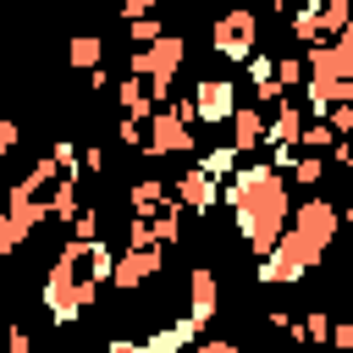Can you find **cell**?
I'll list each match as a JSON object with an SVG mask.
<instances>
[{
    "label": "cell",
    "mask_w": 353,
    "mask_h": 353,
    "mask_svg": "<svg viewBox=\"0 0 353 353\" xmlns=\"http://www.w3.org/2000/svg\"><path fill=\"white\" fill-rule=\"evenodd\" d=\"M221 204L232 210V221H237V232H243V243H248L254 259L270 254V243L287 232V215H292L287 176H281L276 165H265L259 154L243 160V165L221 182Z\"/></svg>",
    "instance_id": "1"
},
{
    "label": "cell",
    "mask_w": 353,
    "mask_h": 353,
    "mask_svg": "<svg viewBox=\"0 0 353 353\" xmlns=\"http://www.w3.org/2000/svg\"><path fill=\"white\" fill-rule=\"evenodd\" d=\"M39 298H44V309H50V325H72L77 314H88V309L99 303V287L83 276V243H72V237L61 243L55 265L44 270Z\"/></svg>",
    "instance_id": "2"
},
{
    "label": "cell",
    "mask_w": 353,
    "mask_h": 353,
    "mask_svg": "<svg viewBox=\"0 0 353 353\" xmlns=\"http://www.w3.org/2000/svg\"><path fill=\"white\" fill-rule=\"evenodd\" d=\"M182 61H188V39H182V33H160L154 44L127 50V77H143L149 99L165 105V99H171V83H176V72H182Z\"/></svg>",
    "instance_id": "3"
},
{
    "label": "cell",
    "mask_w": 353,
    "mask_h": 353,
    "mask_svg": "<svg viewBox=\"0 0 353 353\" xmlns=\"http://www.w3.org/2000/svg\"><path fill=\"white\" fill-rule=\"evenodd\" d=\"M320 259H325V254L309 248V243L287 226V232L270 243V254H259V281H265V287H292V281H303Z\"/></svg>",
    "instance_id": "4"
},
{
    "label": "cell",
    "mask_w": 353,
    "mask_h": 353,
    "mask_svg": "<svg viewBox=\"0 0 353 353\" xmlns=\"http://www.w3.org/2000/svg\"><path fill=\"white\" fill-rule=\"evenodd\" d=\"M254 44H259V11L254 6H226L215 22H210V50L221 55V61H248L254 55Z\"/></svg>",
    "instance_id": "5"
},
{
    "label": "cell",
    "mask_w": 353,
    "mask_h": 353,
    "mask_svg": "<svg viewBox=\"0 0 353 353\" xmlns=\"http://www.w3.org/2000/svg\"><path fill=\"white\" fill-rule=\"evenodd\" d=\"M193 149H199L193 121H182L171 105H154L149 121H143V143H138V154H143V160H165V154H193Z\"/></svg>",
    "instance_id": "6"
},
{
    "label": "cell",
    "mask_w": 353,
    "mask_h": 353,
    "mask_svg": "<svg viewBox=\"0 0 353 353\" xmlns=\"http://www.w3.org/2000/svg\"><path fill=\"white\" fill-rule=\"evenodd\" d=\"M336 221H342V210L325 199V193H309L303 204H292V215H287V226L309 243V248H331V237H336Z\"/></svg>",
    "instance_id": "7"
},
{
    "label": "cell",
    "mask_w": 353,
    "mask_h": 353,
    "mask_svg": "<svg viewBox=\"0 0 353 353\" xmlns=\"http://www.w3.org/2000/svg\"><path fill=\"white\" fill-rule=\"evenodd\" d=\"M188 105H193V127H226V116L237 110V83L232 77H199Z\"/></svg>",
    "instance_id": "8"
},
{
    "label": "cell",
    "mask_w": 353,
    "mask_h": 353,
    "mask_svg": "<svg viewBox=\"0 0 353 353\" xmlns=\"http://www.w3.org/2000/svg\"><path fill=\"white\" fill-rule=\"evenodd\" d=\"M309 77H320V83H353V28L342 39H314L309 44Z\"/></svg>",
    "instance_id": "9"
},
{
    "label": "cell",
    "mask_w": 353,
    "mask_h": 353,
    "mask_svg": "<svg viewBox=\"0 0 353 353\" xmlns=\"http://www.w3.org/2000/svg\"><path fill=\"white\" fill-rule=\"evenodd\" d=\"M165 188H171V204H176L182 215H210V210L221 204V182H215V176H204L199 165H193V171H182V176H176V182H165Z\"/></svg>",
    "instance_id": "10"
},
{
    "label": "cell",
    "mask_w": 353,
    "mask_h": 353,
    "mask_svg": "<svg viewBox=\"0 0 353 353\" xmlns=\"http://www.w3.org/2000/svg\"><path fill=\"white\" fill-rule=\"evenodd\" d=\"M160 248H121L116 254V265H110V287L116 292H132V287H143V281H154L160 276Z\"/></svg>",
    "instance_id": "11"
},
{
    "label": "cell",
    "mask_w": 353,
    "mask_h": 353,
    "mask_svg": "<svg viewBox=\"0 0 353 353\" xmlns=\"http://www.w3.org/2000/svg\"><path fill=\"white\" fill-rule=\"evenodd\" d=\"M215 314H221V276H215V265H193L188 270V320L210 325Z\"/></svg>",
    "instance_id": "12"
},
{
    "label": "cell",
    "mask_w": 353,
    "mask_h": 353,
    "mask_svg": "<svg viewBox=\"0 0 353 353\" xmlns=\"http://www.w3.org/2000/svg\"><path fill=\"white\" fill-rule=\"evenodd\" d=\"M303 105L298 99H276L270 110H265V138H259V149H276V143H298V132H303Z\"/></svg>",
    "instance_id": "13"
},
{
    "label": "cell",
    "mask_w": 353,
    "mask_h": 353,
    "mask_svg": "<svg viewBox=\"0 0 353 353\" xmlns=\"http://www.w3.org/2000/svg\"><path fill=\"white\" fill-rule=\"evenodd\" d=\"M226 132H232L226 143H232V149H237L243 160H254V154H259V138H265V110H259V105H243V99H237V110L226 116Z\"/></svg>",
    "instance_id": "14"
},
{
    "label": "cell",
    "mask_w": 353,
    "mask_h": 353,
    "mask_svg": "<svg viewBox=\"0 0 353 353\" xmlns=\"http://www.w3.org/2000/svg\"><path fill=\"white\" fill-rule=\"evenodd\" d=\"M171 204V188H165V176H138V182H127V215H160Z\"/></svg>",
    "instance_id": "15"
},
{
    "label": "cell",
    "mask_w": 353,
    "mask_h": 353,
    "mask_svg": "<svg viewBox=\"0 0 353 353\" xmlns=\"http://www.w3.org/2000/svg\"><path fill=\"white\" fill-rule=\"evenodd\" d=\"M199 331H204V325H193V320L182 314V320H171V325L149 331V336H143V347H149V353H182V347H193V342H199Z\"/></svg>",
    "instance_id": "16"
},
{
    "label": "cell",
    "mask_w": 353,
    "mask_h": 353,
    "mask_svg": "<svg viewBox=\"0 0 353 353\" xmlns=\"http://www.w3.org/2000/svg\"><path fill=\"white\" fill-rule=\"evenodd\" d=\"M314 22H320V39H342L353 28V0H314Z\"/></svg>",
    "instance_id": "17"
},
{
    "label": "cell",
    "mask_w": 353,
    "mask_h": 353,
    "mask_svg": "<svg viewBox=\"0 0 353 353\" xmlns=\"http://www.w3.org/2000/svg\"><path fill=\"white\" fill-rule=\"evenodd\" d=\"M116 105H121V116L127 121H149V110H154V99H149V88H143V77H127L121 88H116Z\"/></svg>",
    "instance_id": "18"
},
{
    "label": "cell",
    "mask_w": 353,
    "mask_h": 353,
    "mask_svg": "<svg viewBox=\"0 0 353 353\" xmlns=\"http://www.w3.org/2000/svg\"><path fill=\"white\" fill-rule=\"evenodd\" d=\"M99 61H105V39H99V33H77V39L66 44V66H72V72H94Z\"/></svg>",
    "instance_id": "19"
},
{
    "label": "cell",
    "mask_w": 353,
    "mask_h": 353,
    "mask_svg": "<svg viewBox=\"0 0 353 353\" xmlns=\"http://www.w3.org/2000/svg\"><path fill=\"white\" fill-rule=\"evenodd\" d=\"M110 265H116V248L99 237V243H83V276L94 287H110Z\"/></svg>",
    "instance_id": "20"
},
{
    "label": "cell",
    "mask_w": 353,
    "mask_h": 353,
    "mask_svg": "<svg viewBox=\"0 0 353 353\" xmlns=\"http://www.w3.org/2000/svg\"><path fill=\"white\" fill-rule=\"evenodd\" d=\"M237 165H243V154H237L232 143H210V149L199 154V171H204V176H215V182H226Z\"/></svg>",
    "instance_id": "21"
},
{
    "label": "cell",
    "mask_w": 353,
    "mask_h": 353,
    "mask_svg": "<svg viewBox=\"0 0 353 353\" xmlns=\"http://www.w3.org/2000/svg\"><path fill=\"white\" fill-rule=\"evenodd\" d=\"M66 226H72V243H99V237H105V215H99V204H77V215H72Z\"/></svg>",
    "instance_id": "22"
},
{
    "label": "cell",
    "mask_w": 353,
    "mask_h": 353,
    "mask_svg": "<svg viewBox=\"0 0 353 353\" xmlns=\"http://www.w3.org/2000/svg\"><path fill=\"white\" fill-rule=\"evenodd\" d=\"M325 171H331V165H325V154H298V160H292V171H287V182H303V188L314 193V188L325 182Z\"/></svg>",
    "instance_id": "23"
},
{
    "label": "cell",
    "mask_w": 353,
    "mask_h": 353,
    "mask_svg": "<svg viewBox=\"0 0 353 353\" xmlns=\"http://www.w3.org/2000/svg\"><path fill=\"white\" fill-rule=\"evenodd\" d=\"M149 237H154V248H160V243H176V237H182V210L165 204L160 215H149Z\"/></svg>",
    "instance_id": "24"
},
{
    "label": "cell",
    "mask_w": 353,
    "mask_h": 353,
    "mask_svg": "<svg viewBox=\"0 0 353 353\" xmlns=\"http://www.w3.org/2000/svg\"><path fill=\"white\" fill-rule=\"evenodd\" d=\"M325 331H331V314H325V309H309V314L298 320V336H303V347H325Z\"/></svg>",
    "instance_id": "25"
},
{
    "label": "cell",
    "mask_w": 353,
    "mask_h": 353,
    "mask_svg": "<svg viewBox=\"0 0 353 353\" xmlns=\"http://www.w3.org/2000/svg\"><path fill=\"white\" fill-rule=\"evenodd\" d=\"M22 243H28V226H22L17 215H6V210H0V265H6Z\"/></svg>",
    "instance_id": "26"
},
{
    "label": "cell",
    "mask_w": 353,
    "mask_h": 353,
    "mask_svg": "<svg viewBox=\"0 0 353 353\" xmlns=\"http://www.w3.org/2000/svg\"><path fill=\"white\" fill-rule=\"evenodd\" d=\"M320 121L331 127V138H353V99H342V105H325V110H320Z\"/></svg>",
    "instance_id": "27"
},
{
    "label": "cell",
    "mask_w": 353,
    "mask_h": 353,
    "mask_svg": "<svg viewBox=\"0 0 353 353\" xmlns=\"http://www.w3.org/2000/svg\"><path fill=\"white\" fill-rule=\"evenodd\" d=\"M160 33H165V22H160V17H132V22H127V39H132V50L154 44Z\"/></svg>",
    "instance_id": "28"
},
{
    "label": "cell",
    "mask_w": 353,
    "mask_h": 353,
    "mask_svg": "<svg viewBox=\"0 0 353 353\" xmlns=\"http://www.w3.org/2000/svg\"><path fill=\"white\" fill-rule=\"evenodd\" d=\"M292 39H298V44H314V39H320V22H314V0L292 11Z\"/></svg>",
    "instance_id": "29"
},
{
    "label": "cell",
    "mask_w": 353,
    "mask_h": 353,
    "mask_svg": "<svg viewBox=\"0 0 353 353\" xmlns=\"http://www.w3.org/2000/svg\"><path fill=\"white\" fill-rule=\"evenodd\" d=\"M276 88L287 94V88H303V61L298 55H281L276 61Z\"/></svg>",
    "instance_id": "30"
},
{
    "label": "cell",
    "mask_w": 353,
    "mask_h": 353,
    "mask_svg": "<svg viewBox=\"0 0 353 353\" xmlns=\"http://www.w3.org/2000/svg\"><path fill=\"white\" fill-rule=\"evenodd\" d=\"M243 66H248V83H254V88H265V83H276V61H270V55H259V50H254V55H248Z\"/></svg>",
    "instance_id": "31"
},
{
    "label": "cell",
    "mask_w": 353,
    "mask_h": 353,
    "mask_svg": "<svg viewBox=\"0 0 353 353\" xmlns=\"http://www.w3.org/2000/svg\"><path fill=\"white\" fill-rule=\"evenodd\" d=\"M121 226H127V243H121V248H154V237H149V221H143V215H127Z\"/></svg>",
    "instance_id": "32"
},
{
    "label": "cell",
    "mask_w": 353,
    "mask_h": 353,
    "mask_svg": "<svg viewBox=\"0 0 353 353\" xmlns=\"http://www.w3.org/2000/svg\"><path fill=\"white\" fill-rule=\"evenodd\" d=\"M325 165L347 171V165H353V138H331V149H325Z\"/></svg>",
    "instance_id": "33"
},
{
    "label": "cell",
    "mask_w": 353,
    "mask_h": 353,
    "mask_svg": "<svg viewBox=\"0 0 353 353\" xmlns=\"http://www.w3.org/2000/svg\"><path fill=\"white\" fill-rule=\"evenodd\" d=\"M77 165H83V171H94V176H99V171H105V165H110V154H105V149H99V143H83V149H77Z\"/></svg>",
    "instance_id": "34"
},
{
    "label": "cell",
    "mask_w": 353,
    "mask_h": 353,
    "mask_svg": "<svg viewBox=\"0 0 353 353\" xmlns=\"http://www.w3.org/2000/svg\"><path fill=\"white\" fill-rule=\"evenodd\" d=\"M325 347L347 353V347H353V325H347V320H342V325H331V331H325Z\"/></svg>",
    "instance_id": "35"
},
{
    "label": "cell",
    "mask_w": 353,
    "mask_h": 353,
    "mask_svg": "<svg viewBox=\"0 0 353 353\" xmlns=\"http://www.w3.org/2000/svg\"><path fill=\"white\" fill-rule=\"evenodd\" d=\"M6 347H11V353H33V336H28V325H6Z\"/></svg>",
    "instance_id": "36"
},
{
    "label": "cell",
    "mask_w": 353,
    "mask_h": 353,
    "mask_svg": "<svg viewBox=\"0 0 353 353\" xmlns=\"http://www.w3.org/2000/svg\"><path fill=\"white\" fill-rule=\"evenodd\" d=\"M17 143H22V127H17L11 116H0V154H11Z\"/></svg>",
    "instance_id": "37"
},
{
    "label": "cell",
    "mask_w": 353,
    "mask_h": 353,
    "mask_svg": "<svg viewBox=\"0 0 353 353\" xmlns=\"http://www.w3.org/2000/svg\"><path fill=\"white\" fill-rule=\"evenodd\" d=\"M160 11V0H121V22H132V17H154Z\"/></svg>",
    "instance_id": "38"
},
{
    "label": "cell",
    "mask_w": 353,
    "mask_h": 353,
    "mask_svg": "<svg viewBox=\"0 0 353 353\" xmlns=\"http://www.w3.org/2000/svg\"><path fill=\"white\" fill-rule=\"evenodd\" d=\"M116 138H121V143H127V149H138V143H143V127H138V121H127V116H121V121H116Z\"/></svg>",
    "instance_id": "39"
},
{
    "label": "cell",
    "mask_w": 353,
    "mask_h": 353,
    "mask_svg": "<svg viewBox=\"0 0 353 353\" xmlns=\"http://www.w3.org/2000/svg\"><path fill=\"white\" fill-rule=\"evenodd\" d=\"M105 353H149V347H143V336H110Z\"/></svg>",
    "instance_id": "40"
},
{
    "label": "cell",
    "mask_w": 353,
    "mask_h": 353,
    "mask_svg": "<svg viewBox=\"0 0 353 353\" xmlns=\"http://www.w3.org/2000/svg\"><path fill=\"white\" fill-rule=\"evenodd\" d=\"M193 353H243V347H237L232 336H210V342H199Z\"/></svg>",
    "instance_id": "41"
},
{
    "label": "cell",
    "mask_w": 353,
    "mask_h": 353,
    "mask_svg": "<svg viewBox=\"0 0 353 353\" xmlns=\"http://www.w3.org/2000/svg\"><path fill=\"white\" fill-rule=\"evenodd\" d=\"M105 88H110V72L94 66V72H88V94H105Z\"/></svg>",
    "instance_id": "42"
},
{
    "label": "cell",
    "mask_w": 353,
    "mask_h": 353,
    "mask_svg": "<svg viewBox=\"0 0 353 353\" xmlns=\"http://www.w3.org/2000/svg\"><path fill=\"white\" fill-rule=\"evenodd\" d=\"M281 6H287V0H265V11H281Z\"/></svg>",
    "instance_id": "43"
},
{
    "label": "cell",
    "mask_w": 353,
    "mask_h": 353,
    "mask_svg": "<svg viewBox=\"0 0 353 353\" xmlns=\"http://www.w3.org/2000/svg\"><path fill=\"white\" fill-rule=\"evenodd\" d=\"M160 6H171V0H160Z\"/></svg>",
    "instance_id": "44"
}]
</instances>
